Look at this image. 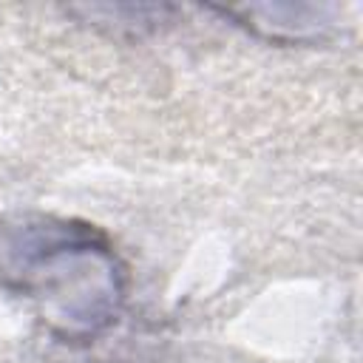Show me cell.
Returning a JSON list of instances; mask_svg holds the SVG:
<instances>
[{
	"instance_id": "1",
	"label": "cell",
	"mask_w": 363,
	"mask_h": 363,
	"mask_svg": "<svg viewBox=\"0 0 363 363\" xmlns=\"http://www.w3.org/2000/svg\"><path fill=\"white\" fill-rule=\"evenodd\" d=\"M0 286L26 298L62 343H94L128 301V269L94 224L51 213L0 218Z\"/></svg>"
}]
</instances>
